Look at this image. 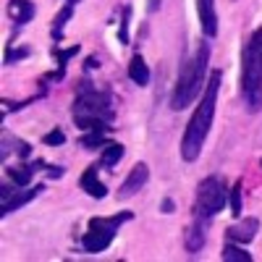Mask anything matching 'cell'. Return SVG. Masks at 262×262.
<instances>
[{"mask_svg":"<svg viewBox=\"0 0 262 262\" xmlns=\"http://www.w3.org/2000/svg\"><path fill=\"white\" fill-rule=\"evenodd\" d=\"M71 116L74 123L81 131H113L116 123V100L111 86H95L90 79H81L76 84V97L71 105Z\"/></svg>","mask_w":262,"mask_h":262,"instance_id":"obj_1","label":"cell"},{"mask_svg":"<svg viewBox=\"0 0 262 262\" xmlns=\"http://www.w3.org/2000/svg\"><path fill=\"white\" fill-rule=\"evenodd\" d=\"M221 84H223V71L221 69L210 71L205 92H202V100H200V105H196V111L191 113V118L186 123V131L181 137V158L186 163H194L196 158L202 155L205 139H207L210 128H212V121H215V105H217Z\"/></svg>","mask_w":262,"mask_h":262,"instance_id":"obj_2","label":"cell"},{"mask_svg":"<svg viewBox=\"0 0 262 262\" xmlns=\"http://www.w3.org/2000/svg\"><path fill=\"white\" fill-rule=\"evenodd\" d=\"M207 69H210V42L202 39L191 53V58H186L179 69L176 84H173L170 92V111H184L202 95L207 84Z\"/></svg>","mask_w":262,"mask_h":262,"instance_id":"obj_3","label":"cell"},{"mask_svg":"<svg viewBox=\"0 0 262 262\" xmlns=\"http://www.w3.org/2000/svg\"><path fill=\"white\" fill-rule=\"evenodd\" d=\"M238 95L249 113L262 111V27L252 32V37L242 48V79Z\"/></svg>","mask_w":262,"mask_h":262,"instance_id":"obj_4","label":"cell"},{"mask_svg":"<svg viewBox=\"0 0 262 262\" xmlns=\"http://www.w3.org/2000/svg\"><path fill=\"white\" fill-rule=\"evenodd\" d=\"M228 202V189H226V179L212 173V176L202 179L196 186V196H194V207H191V217H202V221L212 223V217L221 212Z\"/></svg>","mask_w":262,"mask_h":262,"instance_id":"obj_5","label":"cell"},{"mask_svg":"<svg viewBox=\"0 0 262 262\" xmlns=\"http://www.w3.org/2000/svg\"><path fill=\"white\" fill-rule=\"evenodd\" d=\"M147 179H149V168H147V163H137L134 168L128 170V176L121 181V186H118V191H116V200L123 202V200H128V196L139 194V191L144 189Z\"/></svg>","mask_w":262,"mask_h":262,"instance_id":"obj_6","label":"cell"},{"mask_svg":"<svg viewBox=\"0 0 262 262\" xmlns=\"http://www.w3.org/2000/svg\"><path fill=\"white\" fill-rule=\"evenodd\" d=\"M207 228L210 223L202 221V217H191V223L184 233V249L189 257H196L202 249H205V242H207Z\"/></svg>","mask_w":262,"mask_h":262,"instance_id":"obj_7","label":"cell"},{"mask_svg":"<svg viewBox=\"0 0 262 262\" xmlns=\"http://www.w3.org/2000/svg\"><path fill=\"white\" fill-rule=\"evenodd\" d=\"M86 228H90V226H86ZM113 238H116V233H111V231L90 228L79 238V244H81V252H86V254H100V252H105L107 247L113 244Z\"/></svg>","mask_w":262,"mask_h":262,"instance_id":"obj_8","label":"cell"},{"mask_svg":"<svg viewBox=\"0 0 262 262\" xmlns=\"http://www.w3.org/2000/svg\"><path fill=\"white\" fill-rule=\"evenodd\" d=\"M100 163H92V165H86V170L81 173V179H79V186L84 189L86 196H92V200H105L107 196V186L100 181Z\"/></svg>","mask_w":262,"mask_h":262,"instance_id":"obj_9","label":"cell"},{"mask_svg":"<svg viewBox=\"0 0 262 262\" xmlns=\"http://www.w3.org/2000/svg\"><path fill=\"white\" fill-rule=\"evenodd\" d=\"M42 191H45V184H34L32 189H29V186L16 189V191L8 196V200L3 202V210H0V215L8 217V215H11V212H16L18 207H24V205H29L32 200H37V196H39Z\"/></svg>","mask_w":262,"mask_h":262,"instance_id":"obj_10","label":"cell"},{"mask_svg":"<svg viewBox=\"0 0 262 262\" xmlns=\"http://www.w3.org/2000/svg\"><path fill=\"white\" fill-rule=\"evenodd\" d=\"M259 231V217H242V223H233L226 228V242L249 244Z\"/></svg>","mask_w":262,"mask_h":262,"instance_id":"obj_11","label":"cell"},{"mask_svg":"<svg viewBox=\"0 0 262 262\" xmlns=\"http://www.w3.org/2000/svg\"><path fill=\"white\" fill-rule=\"evenodd\" d=\"M42 168H45V163H42V160H24V163H18V165L6 168V173H8L11 184H16L18 189H24V186H29V184H32L34 173H37V170H42Z\"/></svg>","mask_w":262,"mask_h":262,"instance_id":"obj_12","label":"cell"},{"mask_svg":"<svg viewBox=\"0 0 262 262\" xmlns=\"http://www.w3.org/2000/svg\"><path fill=\"white\" fill-rule=\"evenodd\" d=\"M34 13H37V6L32 3V0H8V16H11V21H13V37H16V32L18 29H24L29 21L34 18ZM11 37V39H13Z\"/></svg>","mask_w":262,"mask_h":262,"instance_id":"obj_13","label":"cell"},{"mask_svg":"<svg viewBox=\"0 0 262 262\" xmlns=\"http://www.w3.org/2000/svg\"><path fill=\"white\" fill-rule=\"evenodd\" d=\"M196 16H200V27L207 39L217 37V13H215V0H196Z\"/></svg>","mask_w":262,"mask_h":262,"instance_id":"obj_14","label":"cell"},{"mask_svg":"<svg viewBox=\"0 0 262 262\" xmlns=\"http://www.w3.org/2000/svg\"><path fill=\"white\" fill-rule=\"evenodd\" d=\"M123 144L121 142H107L102 149H100V165L105 170H116V165L123 160Z\"/></svg>","mask_w":262,"mask_h":262,"instance_id":"obj_15","label":"cell"},{"mask_svg":"<svg viewBox=\"0 0 262 262\" xmlns=\"http://www.w3.org/2000/svg\"><path fill=\"white\" fill-rule=\"evenodd\" d=\"M128 79L134 81L137 86H149V66L144 63V58L139 53L128 63Z\"/></svg>","mask_w":262,"mask_h":262,"instance_id":"obj_16","label":"cell"},{"mask_svg":"<svg viewBox=\"0 0 262 262\" xmlns=\"http://www.w3.org/2000/svg\"><path fill=\"white\" fill-rule=\"evenodd\" d=\"M74 8L76 6H71V3H66L58 13H55V18H53V27H50V34H53V42H60L63 39V32H66V24L74 18Z\"/></svg>","mask_w":262,"mask_h":262,"instance_id":"obj_17","label":"cell"},{"mask_svg":"<svg viewBox=\"0 0 262 262\" xmlns=\"http://www.w3.org/2000/svg\"><path fill=\"white\" fill-rule=\"evenodd\" d=\"M107 142V131H100V128H92V131H84L81 134V139H79V144L84 147V149H102Z\"/></svg>","mask_w":262,"mask_h":262,"instance_id":"obj_18","label":"cell"},{"mask_svg":"<svg viewBox=\"0 0 262 262\" xmlns=\"http://www.w3.org/2000/svg\"><path fill=\"white\" fill-rule=\"evenodd\" d=\"M221 259L223 262H252V254L242 249V244H233V242H226L223 252H221Z\"/></svg>","mask_w":262,"mask_h":262,"instance_id":"obj_19","label":"cell"},{"mask_svg":"<svg viewBox=\"0 0 262 262\" xmlns=\"http://www.w3.org/2000/svg\"><path fill=\"white\" fill-rule=\"evenodd\" d=\"M242 181H236L231 189H228V205H231V215L236 217H242V207H244V194H242Z\"/></svg>","mask_w":262,"mask_h":262,"instance_id":"obj_20","label":"cell"},{"mask_svg":"<svg viewBox=\"0 0 262 262\" xmlns=\"http://www.w3.org/2000/svg\"><path fill=\"white\" fill-rule=\"evenodd\" d=\"M32 55V48H13V42L8 45V50H6V58H3V63L6 66H16L18 60H24V58H29Z\"/></svg>","mask_w":262,"mask_h":262,"instance_id":"obj_21","label":"cell"},{"mask_svg":"<svg viewBox=\"0 0 262 262\" xmlns=\"http://www.w3.org/2000/svg\"><path fill=\"white\" fill-rule=\"evenodd\" d=\"M128 27H131V6H123V8H121V29H118L121 45H128V42H131V37H128Z\"/></svg>","mask_w":262,"mask_h":262,"instance_id":"obj_22","label":"cell"},{"mask_svg":"<svg viewBox=\"0 0 262 262\" xmlns=\"http://www.w3.org/2000/svg\"><path fill=\"white\" fill-rule=\"evenodd\" d=\"M42 144H45V147H60V144H66L63 128H53V131H48V134L42 137Z\"/></svg>","mask_w":262,"mask_h":262,"instance_id":"obj_23","label":"cell"},{"mask_svg":"<svg viewBox=\"0 0 262 262\" xmlns=\"http://www.w3.org/2000/svg\"><path fill=\"white\" fill-rule=\"evenodd\" d=\"M95 69H100V60H97V55H90V58L84 60V74H90Z\"/></svg>","mask_w":262,"mask_h":262,"instance_id":"obj_24","label":"cell"},{"mask_svg":"<svg viewBox=\"0 0 262 262\" xmlns=\"http://www.w3.org/2000/svg\"><path fill=\"white\" fill-rule=\"evenodd\" d=\"M63 173H66L63 165H48V179H60Z\"/></svg>","mask_w":262,"mask_h":262,"instance_id":"obj_25","label":"cell"},{"mask_svg":"<svg viewBox=\"0 0 262 262\" xmlns=\"http://www.w3.org/2000/svg\"><path fill=\"white\" fill-rule=\"evenodd\" d=\"M160 210H163L165 215H170L173 210H176V205H173V200H170V196H165V200H163V205H160Z\"/></svg>","mask_w":262,"mask_h":262,"instance_id":"obj_26","label":"cell"},{"mask_svg":"<svg viewBox=\"0 0 262 262\" xmlns=\"http://www.w3.org/2000/svg\"><path fill=\"white\" fill-rule=\"evenodd\" d=\"M160 8V0H149V6H147V13H155Z\"/></svg>","mask_w":262,"mask_h":262,"instance_id":"obj_27","label":"cell"},{"mask_svg":"<svg viewBox=\"0 0 262 262\" xmlns=\"http://www.w3.org/2000/svg\"><path fill=\"white\" fill-rule=\"evenodd\" d=\"M66 3H71V6H76V3H79V0H66Z\"/></svg>","mask_w":262,"mask_h":262,"instance_id":"obj_28","label":"cell"},{"mask_svg":"<svg viewBox=\"0 0 262 262\" xmlns=\"http://www.w3.org/2000/svg\"><path fill=\"white\" fill-rule=\"evenodd\" d=\"M259 168H262V158H259Z\"/></svg>","mask_w":262,"mask_h":262,"instance_id":"obj_29","label":"cell"}]
</instances>
